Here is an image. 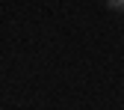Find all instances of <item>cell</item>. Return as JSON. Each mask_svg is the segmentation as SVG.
<instances>
[{
    "label": "cell",
    "mask_w": 124,
    "mask_h": 110,
    "mask_svg": "<svg viewBox=\"0 0 124 110\" xmlns=\"http://www.w3.org/2000/svg\"><path fill=\"white\" fill-rule=\"evenodd\" d=\"M121 3H124V0H121Z\"/></svg>",
    "instance_id": "1"
}]
</instances>
